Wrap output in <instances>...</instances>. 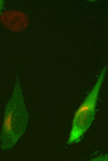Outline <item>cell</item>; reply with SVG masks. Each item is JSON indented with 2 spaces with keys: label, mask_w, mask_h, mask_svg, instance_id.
Wrapping results in <instances>:
<instances>
[{
  "label": "cell",
  "mask_w": 108,
  "mask_h": 161,
  "mask_svg": "<svg viewBox=\"0 0 108 161\" xmlns=\"http://www.w3.org/2000/svg\"><path fill=\"white\" fill-rule=\"evenodd\" d=\"M107 67L101 71L95 85L76 111L67 143L79 140L91 126L95 118L97 101Z\"/></svg>",
  "instance_id": "2"
},
{
  "label": "cell",
  "mask_w": 108,
  "mask_h": 161,
  "mask_svg": "<svg viewBox=\"0 0 108 161\" xmlns=\"http://www.w3.org/2000/svg\"><path fill=\"white\" fill-rule=\"evenodd\" d=\"M3 22L11 30L16 31L23 30L27 26L28 19L24 13L20 11H11L5 13Z\"/></svg>",
  "instance_id": "3"
},
{
  "label": "cell",
  "mask_w": 108,
  "mask_h": 161,
  "mask_svg": "<svg viewBox=\"0 0 108 161\" xmlns=\"http://www.w3.org/2000/svg\"><path fill=\"white\" fill-rule=\"evenodd\" d=\"M5 1L0 0V15L2 14V11L4 8Z\"/></svg>",
  "instance_id": "4"
},
{
  "label": "cell",
  "mask_w": 108,
  "mask_h": 161,
  "mask_svg": "<svg viewBox=\"0 0 108 161\" xmlns=\"http://www.w3.org/2000/svg\"><path fill=\"white\" fill-rule=\"evenodd\" d=\"M24 100L20 82L17 80L5 107L0 134V146L4 150L12 149L25 131L29 116Z\"/></svg>",
  "instance_id": "1"
}]
</instances>
